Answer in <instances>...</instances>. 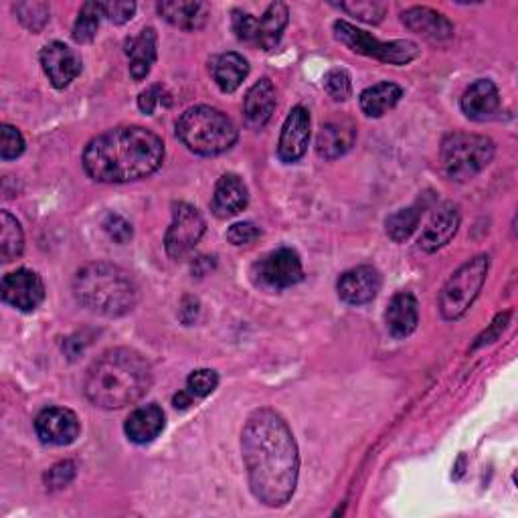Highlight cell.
Listing matches in <instances>:
<instances>
[{
  "instance_id": "20",
  "label": "cell",
  "mask_w": 518,
  "mask_h": 518,
  "mask_svg": "<svg viewBox=\"0 0 518 518\" xmlns=\"http://www.w3.org/2000/svg\"><path fill=\"white\" fill-rule=\"evenodd\" d=\"M249 203V193L245 183L237 175H223L217 181L211 209L219 219H229L239 215Z\"/></svg>"
},
{
  "instance_id": "37",
  "label": "cell",
  "mask_w": 518,
  "mask_h": 518,
  "mask_svg": "<svg viewBox=\"0 0 518 518\" xmlns=\"http://www.w3.org/2000/svg\"><path fill=\"white\" fill-rule=\"evenodd\" d=\"M100 7L102 15L114 25L128 23L136 13V3H130V0H110V3H100Z\"/></svg>"
},
{
  "instance_id": "42",
  "label": "cell",
  "mask_w": 518,
  "mask_h": 518,
  "mask_svg": "<svg viewBox=\"0 0 518 518\" xmlns=\"http://www.w3.org/2000/svg\"><path fill=\"white\" fill-rule=\"evenodd\" d=\"M160 98H162V90L158 88V85H152V88H148L146 92H142V94H140V98H138V106H140V110H142L144 114L152 116V114H154V110H156V106L162 102Z\"/></svg>"
},
{
  "instance_id": "14",
  "label": "cell",
  "mask_w": 518,
  "mask_h": 518,
  "mask_svg": "<svg viewBox=\"0 0 518 518\" xmlns=\"http://www.w3.org/2000/svg\"><path fill=\"white\" fill-rule=\"evenodd\" d=\"M381 274L371 266H359L344 272L336 284L338 296L342 302L351 306H361L371 302L381 290Z\"/></svg>"
},
{
  "instance_id": "13",
  "label": "cell",
  "mask_w": 518,
  "mask_h": 518,
  "mask_svg": "<svg viewBox=\"0 0 518 518\" xmlns=\"http://www.w3.org/2000/svg\"><path fill=\"white\" fill-rule=\"evenodd\" d=\"M41 65L53 83V88L65 90L67 85L81 73V57L65 43L53 41L41 51Z\"/></svg>"
},
{
  "instance_id": "40",
  "label": "cell",
  "mask_w": 518,
  "mask_h": 518,
  "mask_svg": "<svg viewBox=\"0 0 518 518\" xmlns=\"http://www.w3.org/2000/svg\"><path fill=\"white\" fill-rule=\"evenodd\" d=\"M75 478V464L73 462H59L57 466H53L49 470V474L45 476L49 488L53 490H59V488H65L71 480Z\"/></svg>"
},
{
  "instance_id": "22",
  "label": "cell",
  "mask_w": 518,
  "mask_h": 518,
  "mask_svg": "<svg viewBox=\"0 0 518 518\" xmlns=\"http://www.w3.org/2000/svg\"><path fill=\"white\" fill-rule=\"evenodd\" d=\"M500 108L498 88L490 79H478L466 90L462 98V112L476 122L492 118Z\"/></svg>"
},
{
  "instance_id": "24",
  "label": "cell",
  "mask_w": 518,
  "mask_h": 518,
  "mask_svg": "<svg viewBox=\"0 0 518 518\" xmlns=\"http://www.w3.org/2000/svg\"><path fill=\"white\" fill-rule=\"evenodd\" d=\"M385 320H387V330L395 338H405L411 332H415V328L419 324L417 298L409 292L395 294L385 312Z\"/></svg>"
},
{
  "instance_id": "3",
  "label": "cell",
  "mask_w": 518,
  "mask_h": 518,
  "mask_svg": "<svg viewBox=\"0 0 518 518\" xmlns=\"http://www.w3.org/2000/svg\"><path fill=\"white\" fill-rule=\"evenodd\" d=\"M152 387L150 363L132 349L104 353L85 375V395L102 409H124Z\"/></svg>"
},
{
  "instance_id": "12",
  "label": "cell",
  "mask_w": 518,
  "mask_h": 518,
  "mask_svg": "<svg viewBox=\"0 0 518 518\" xmlns=\"http://www.w3.org/2000/svg\"><path fill=\"white\" fill-rule=\"evenodd\" d=\"M3 300L21 312H33L45 300V284L33 270H17L3 280Z\"/></svg>"
},
{
  "instance_id": "39",
  "label": "cell",
  "mask_w": 518,
  "mask_h": 518,
  "mask_svg": "<svg viewBox=\"0 0 518 518\" xmlns=\"http://www.w3.org/2000/svg\"><path fill=\"white\" fill-rule=\"evenodd\" d=\"M259 235H262V229H259L255 223L251 221H243V223H235L229 227L227 231V239L233 243V245H249L253 241L259 239Z\"/></svg>"
},
{
  "instance_id": "26",
  "label": "cell",
  "mask_w": 518,
  "mask_h": 518,
  "mask_svg": "<svg viewBox=\"0 0 518 518\" xmlns=\"http://www.w3.org/2000/svg\"><path fill=\"white\" fill-rule=\"evenodd\" d=\"M290 11L284 3H274L268 7L264 17H257V39L255 45L264 51H272L280 45L282 35L288 27Z\"/></svg>"
},
{
  "instance_id": "36",
  "label": "cell",
  "mask_w": 518,
  "mask_h": 518,
  "mask_svg": "<svg viewBox=\"0 0 518 518\" xmlns=\"http://www.w3.org/2000/svg\"><path fill=\"white\" fill-rule=\"evenodd\" d=\"M23 152H25L23 134L13 126L3 124V128H0V158L13 160V158H19Z\"/></svg>"
},
{
  "instance_id": "34",
  "label": "cell",
  "mask_w": 518,
  "mask_h": 518,
  "mask_svg": "<svg viewBox=\"0 0 518 518\" xmlns=\"http://www.w3.org/2000/svg\"><path fill=\"white\" fill-rule=\"evenodd\" d=\"M324 90L328 92V96L336 102H344L349 100L353 94V81L351 75L344 69H332L324 75Z\"/></svg>"
},
{
  "instance_id": "11",
  "label": "cell",
  "mask_w": 518,
  "mask_h": 518,
  "mask_svg": "<svg viewBox=\"0 0 518 518\" xmlns=\"http://www.w3.org/2000/svg\"><path fill=\"white\" fill-rule=\"evenodd\" d=\"M79 419L71 409L49 407L35 419V431L43 444L69 446L79 436Z\"/></svg>"
},
{
  "instance_id": "28",
  "label": "cell",
  "mask_w": 518,
  "mask_h": 518,
  "mask_svg": "<svg viewBox=\"0 0 518 518\" xmlns=\"http://www.w3.org/2000/svg\"><path fill=\"white\" fill-rule=\"evenodd\" d=\"M403 98V90L397 83L381 81L361 94V110L369 118H381L393 110Z\"/></svg>"
},
{
  "instance_id": "4",
  "label": "cell",
  "mask_w": 518,
  "mask_h": 518,
  "mask_svg": "<svg viewBox=\"0 0 518 518\" xmlns=\"http://www.w3.org/2000/svg\"><path fill=\"white\" fill-rule=\"evenodd\" d=\"M77 302L102 316H124L138 302V286L134 278L114 264H90L81 268L73 280Z\"/></svg>"
},
{
  "instance_id": "18",
  "label": "cell",
  "mask_w": 518,
  "mask_h": 518,
  "mask_svg": "<svg viewBox=\"0 0 518 518\" xmlns=\"http://www.w3.org/2000/svg\"><path fill=\"white\" fill-rule=\"evenodd\" d=\"M401 21L409 31L421 35L431 43L448 41L454 35V25L448 21V17L427 7H413L405 11L401 15Z\"/></svg>"
},
{
  "instance_id": "30",
  "label": "cell",
  "mask_w": 518,
  "mask_h": 518,
  "mask_svg": "<svg viewBox=\"0 0 518 518\" xmlns=\"http://www.w3.org/2000/svg\"><path fill=\"white\" fill-rule=\"evenodd\" d=\"M102 7L100 3H85L77 15V21L73 25V41L77 43H92L98 35L100 29V19H102Z\"/></svg>"
},
{
  "instance_id": "35",
  "label": "cell",
  "mask_w": 518,
  "mask_h": 518,
  "mask_svg": "<svg viewBox=\"0 0 518 518\" xmlns=\"http://www.w3.org/2000/svg\"><path fill=\"white\" fill-rule=\"evenodd\" d=\"M219 385V375L211 369H199L195 373H191V377L187 379V391L195 397V399H205L209 397Z\"/></svg>"
},
{
  "instance_id": "25",
  "label": "cell",
  "mask_w": 518,
  "mask_h": 518,
  "mask_svg": "<svg viewBox=\"0 0 518 518\" xmlns=\"http://www.w3.org/2000/svg\"><path fill=\"white\" fill-rule=\"evenodd\" d=\"M158 37L154 29H142L136 37L126 41V55L130 57V75L136 81L148 77L154 61H156Z\"/></svg>"
},
{
  "instance_id": "32",
  "label": "cell",
  "mask_w": 518,
  "mask_h": 518,
  "mask_svg": "<svg viewBox=\"0 0 518 518\" xmlns=\"http://www.w3.org/2000/svg\"><path fill=\"white\" fill-rule=\"evenodd\" d=\"M340 9L369 25L381 23L387 15V5L377 3V0H355V3H342Z\"/></svg>"
},
{
  "instance_id": "19",
  "label": "cell",
  "mask_w": 518,
  "mask_h": 518,
  "mask_svg": "<svg viewBox=\"0 0 518 518\" xmlns=\"http://www.w3.org/2000/svg\"><path fill=\"white\" fill-rule=\"evenodd\" d=\"M357 140V128L351 120H332L320 128L316 150L324 160H334L347 154Z\"/></svg>"
},
{
  "instance_id": "38",
  "label": "cell",
  "mask_w": 518,
  "mask_h": 518,
  "mask_svg": "<svg viewBox=\"0 0 518 518\" xmlns=\"http://www.w3.org/2000/svg\"><path fill=\"white\" fill-rule=\"evenodd\" d=\"M233 33L237 35L239 41L243 43H253L257 39V17L243 13V11H235L233 13Z\"/></svg>"
},
{
  "instance_id": "8",
  "label": "cell",
  "mask_w": 518,
  "mask_h": 518,
  "mask_svg": "<svg viewBox=\"0 0 518 518\" xmlns=\"http://www.w3.org/2000/svg\"><path fill=\"white\" fill-rule=\"evenodd\" d=\"M334 35L336 39L347 45L351 51L373 57L377 61L389 63V65H407L419 55V47L413 41L397 39V41H379L373 35L357 29L355 25L347 21H336L334 23Z\"/></svg>"
},
{
  "instance_id": "29",
  "label": "cell",
  "mask_w": 518,
  "mask_h": 518,
  "mask_svg": "<svg viewBox=\"0 0 518 518\" xmlns=\"http://www.w3.org/2000/svg\"><path fill=\"white\" fill-rule=\"evenodd\" d=\"M23 249L25 235L21 223L9 211H3L0 213V259H3V264H11L23 255Z\"/></svg>"
},
{
  "instance_id": "10",
  "label": "cell",
  "mask_w": 518,
  "mask_h": 518,
  "mask_svg": "<svg viewBox=\"0 0 518 518\" xmlns=\"http://www.w3.org/2000/svg\"><path fill=\"white\" fill-rule=\"evenodd\" d=\"M205 235V219L187 203L172 205V223L164 237L166 253L172 259H185Z\"/></svg>"
},
{
  "instance_id": "16",
  "label": "cell",
  "mask_w": 518,
  "mask_h": 518,
  "mask_svg": "<svg viewBox=\"0 0 518 518\" xmlns=\"http://www.w3.org/2000/svg\"><path fill=\"white\" fill-rule=\"evenodd\" d=\"M458 227H460L458 207L454 203L442 205L434 213V217L429 219L427 227L423 229V233L419 237V247L427 253H434V251L446 247L458 233Z\"/></svg>"
},
{
  "instance_id": "43",
  "label": "cell",
  "mask_w": 518,
  "mask_h": 518,
  "mask_svg": "<svg viewBox=\"0 0 518 518\" xmlns=\"http://www.w3.org/2000/svg\"><path fill=\"white\" fill-rule=\"evenodd\" d=\"M193 401H195V397L187 389L181 391L179 395H175V399H172V403H175L177 409H187V407L193 405Z\"/></svg>"
},
{
  "instance_id": "7",
  "label": "cell",
  "mask_w": 518,
  "mask_h": 518,
  "mask_svg": "<svg viewBox=\"0 0 518 518\" xmlns=\"http://www.w3.org/2000/svg\"><path fill=\"white\" fill-rule=\"evenodd\" d=\"M488 268L490 257L478 255L454 272L440 294V312L446 320H458L470 310L486 282Z\"/></svg>"
},
{
  "instance_id": "5",
  "label": "cell",
  "mask_w": 518,
  "mask_h": 518,
  "mask_svg": "<svg viewBox=\"0 0 518 518\" xmlns=\"http://www.w3.org/2000/svg\"><path fill=\"white\" fill-rule=\"evenodd\" d=\"M177 136L191 152L217 156L237 142V128L221 110L195 106L177 120Z\"/></svg>"
},
{
  "instance_id": "2",
  "label": "cell",
  "mask_w": 518,
  "mask_h": 518,
  "mask_svg": "<svg viewBox=\"0 0 518 518\" xmlns=\"http://www.w3.org/2000/svg\"><path fill=\"white\" fill-rule=\"evenodd\" d=\"M164 142L142 126H120L96 136L83 152V168L98 183H132L162 166Z\"/></svg>"
},
{
  "instance_id": "41",
  "label": "cell",
  "mask_w": 518,
  "mask_h": 518,
  "mask_svg": "<svg viewBox=\"0 0 518 518\" xmlns=\"http://www.w3.org/2000/svg\"><path fill=\"white\" fill-rule=\"evenodd\" d=\"M108 235L116 241V243H128L132 239V225L120 217V215H110L104 223Z\"/></svg>"
},
{
  "instance_id": "31",
  "label": "cell",
  "mask_w": 518,
  "mask_h": 518,
  "mask_svg": "<svg viewBox=\"0 0 518 518\" xmlns=\"http://www.w3.org/2000/svg\"><path fill=\"white\" fill-rule=\"evenodd\" d=\"M421 213H423L421 205H411L393 213L387 219V235L397 243L409 239L421 221Z\"/></svg>"
},
{
  "instance_id": "23",
  "label": "cell",
  "mask_w": 518,
  "mask_h": 518,
  "mask_svg": "<svg viewBox=\"0 0 518 518\" xmlns=\"http://www.w3.org/2000/svg\"><path fill=\"white\" fill-rule=\"evenodd\" d=\"M160 17L170 23L172 27L183 31H199L207 25L211 7L207 3H177V0H166L158 3Z\"/></svg>"
},
{
  "instance_id": "33",
  "label": "cell",
  "mask_w": 518,
  "mask_h": 518,
  "mask_svg": "<svg viewBox=\"0 0 518 518\" xmlns=\"http://www.w3.org/2000/svg\"><path fill=\"white\" fill-rule=\"evenodd\" d=\"M15 13L29 31L39 33L49 23L51 9L47 3H19L15 5Z\"/></svg>"
},
{
  "instance_id": "1",
  "label": "cell",
  "mask_w": 518,
  "mask_h": 518,
  "mask_svg": "<svg viewBox=\"0 0 518 518\" xmlns=\"http://www.w3.org/2000/svg\"><path fill=\"white\" fill-rule=\"evenodd\" d=\"M241 452L253 496L266 506H284L298 484L300 456L292 429L274 409H257L241 434Z\"/></svg>"
},
{
  "instance_id": "6",
  "label": "cell",
  "mask_w": 518,
  "mask_h": 518,
  "mask_svg": "<svg viewBox=\"0 0 518 518\" xmlns=\"http://www.w3.org/2000/svg\"><path fill=\"white\" fill-rule=\"evenodd\" d=\"M494 142L480 134L454 132L442 144V162L452 181L466 183L492 162Z\"/></svg>"
},
{
  "instance_id": "15",
  "label": "cell",
  "mask_w": 518,
  "mask_h": 518,
  "mask_svg": "<svg viewBox=\"0 0 518 518\" xmlns=\"http://www.w3.org/2000/svg\"><path fill=\"white\" fill-rule=\"evenodd\" d=\"M308 142H310V114L306 108L296 106L282 128V136L278 144L280 160L286 164L298 162L306 154Z\"/></svg>"
},
{
  "instance_id": "17",
  "label": "cell",
  "mask_w": 518,
  "mask_h": 518,
  "mask_svg": "<svg viewBox=\"0 0 518 518\" xmlns=\"http://www.w3.org/2000/svg\"><path fill=\"white\" fill-rule=\"evenodd\" d=\"M276 110V88L274 83L266 77L259 79L253 88L247 92L243 102V116L245 126L249 130H262Z\"/></svg>"
},
{
  "instance_id": "9",
  "label": "cell",
  "mask_w": 518,
  "mask_h": 518,
  "mask_svg": "<svg viewBox=\"0 0 518 518\" xmlns=\"http://www.w3.org/2000/svg\"><path fill=\"white\" fill-rule=\"evenodd\" d=\"M251 276L257 286L268 290H286L304 280L302 259L294 249L282 247L259 259L251 270Z\"/></svg>"
},
{
  "instance_id": "21",
  "label": "cell",
  "mask_w": 518,
  "mask_h": 518,
  "mask_svg": "<svg viewBox=\"0 0 518 518\" xmlns=\"http://www.w3.org/2000/svg\"><path fill=\"white\" fill-rule=\"evenodd\" d=\"M162 429H164V411L156 403H150L132 411L124 425L128 440L138 446L154 442L162 434Z\"/></svg>"
},
{
  "instance_id": "27",
  "label": "cell",
  "mask_w": 518,
  "mask_h": 518,
  "mask_svg": "<svg viewBox=\"0 0 518 518\" xmlns=\"http://www.w3.org/2000/svg\"><path fill=\"white\" fill-rule=\"evenodd\" d=\"M211 75L221 92L233 94L249 75V63L239 53H223L211 61Z\"/></svg>"
}]
</instances>
